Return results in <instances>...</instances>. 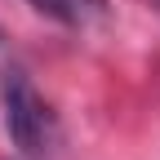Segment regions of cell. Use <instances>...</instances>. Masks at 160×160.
<instances>
[{"label":"cell","instance_id":"6da1fadb","mask_svg":"<svg viewBox=\"0 0 160 160\" xmlns=\"http://www.w3.org/2000/svg\"><path fill=\"white\" fill-rule=\"evenodd\" d=\"M0 111H5L9 142L22 156H40L53 147V133H58L53 111L40 98V89L27 80L22 67H5V76H0Z\"/></svg>","mask_w":160,"mask_h":160},{"label":"cell","instance_id":"7a4b0ae2","mask_svg":"<svg viewBox=\"0 0 160 160\" xmlns=\"http://www.w3.org/2000/svg\"><path fill=\"white\" fill-rule=\"evenodd\" d=\"M31 5L40 13L58 18V22H67V27H85V22L107 13V0H31Z\"/></svg>","mask_w":160,"mask_h":160}]
</instances>
